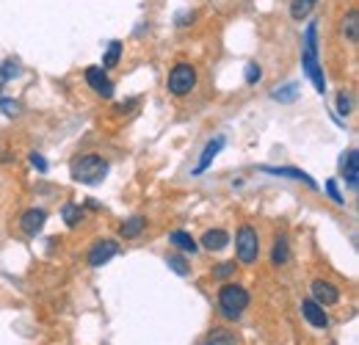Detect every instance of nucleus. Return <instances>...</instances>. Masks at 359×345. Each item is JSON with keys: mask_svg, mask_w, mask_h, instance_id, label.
<instances>
[{"mask_svg": "<svg viewBox=\"0 0 359 345\" xmlns=\"http://www.w3.org/2000/svg\"><path fill=\"white\" fill-rule=\"evenodd\" d=\"M166 265H169L175 273H180V276H188V273H191L188 262H185L182 257H177V255H169V257H166Z\"/></svg>", "mask_w": 359, "mask_h": 345, "instance_id": "nucleus-24", "label": "nucleus"}, {"mask_svg": "<svg viewBox=\"0 0 359 345\" xmlns=\"http://www.w3.org/2000/svg\"><path fill=\"white\" fill-rule=\"evenodd\" d=\"M271 97H273L276 102H293V100L299 97V83H285L282 88L271 91Z\"/></svg>", "mask_w": 359, "mask_h": 345, "instance_id": "nucleus-20", "label": "nucleus"}, {"mask_svg": "<svg viewBox=\"0 0 359 345\" xmlns=\"http://www.w3.org/2000/svg\"><path fill=\"white\" fill-rule=\"evenodd\" d=\"M6 81H8V78H6V69H3V64H0V86H3Z\"/></svg>", "mask_w": 359, "mask_h": 345, "instance_id": "nucleus-32", "label": "nucleus"}, {"mask_svg": "<svg viewBox=\"0 0 359 345\" xmlns=\"http://www.w3.org/2000/svg\"><path fill=\"white\" fill-rule=\"evenodd\" d=\"M31 166L39 169V172H47V161L39 155V152H31Z\"/></svg>", "mask_w": 359, "mask_h": 345, "instance_id": "nucleus-30", "label": "nucleus"}, {"mask_svg": "<svg viewBox=\"0 0 359 345\" xmlns=\"http://www.w3.org/2000/svg\"><path fill=\"white\" fill-rule=\"evenodd\" d=\"M229 273H235V262H222V265L213 268V276L216 279H226Z\"/></svg>", "mask_w": 359, "mask_h": 345, "instance_id": "nucleus-27", "label": "nucleus"}, {"mask_svg": "<svg viewBox=\"0 0 359 345\" xmlns=\"http://www.w3.org/2000/svg\"><path fill=\"white\" fill-rule=\"evenodd\" d=\"M0 111H3L6 116H17V114H20V105H17L14 100H3V97H0Z\"/></svg>", "mask_w": 359, "mask_h": 345, "instance_id": "nucleus-29", "label": "nucleus"}, {"mask_svg": "<svg viewBox=\"0 0 359 345\" xmlns=\"http://www.w3.org/2000/svg\"><path fill=\"white\" fill-rule=\"evenodd\" d=\"M235 255H238V259H241L243 265L257 262V257H260V235H257L255 226L243 224V226L238 229V235H235Z\"/></svg>", "mask_w": 359, "mask_h": 345, "instance_id": "nucleus-4", "label": "nucleus"}, {"mask_svg": "<svg viewBox=\"0 0 359 345\" xmlns=\"http://www.w3.org/2000/svg\"><path fill=\"white\" fill-rule=\"evenodd\" d=\"M81 218H83V213H81L78 205H67V208H64V221H67V226H78Z\"/></svg>", "mask_w": 359, "mask_h": 345, "instance_id": "nucleus-26", "label": "nucleus"}, {"mask_svg": "<svg viewBox=\"0 0 359 345\" xmlns=\"http://www.w3.org/2000/svg\"><path fill=\"white\" fill-rule=\"evenodd\" d=\"M249 302L252 299H249V290L243 285L226 282V285H222V290H219V309H222V315L229 318V320H238L246 312Z\"/></svg>", "mask_w": 359, "mask_h": 345, "instance_id": "nucleus-2", "label": "nucleus"}, {"mask_svg": "<svg viewBox=\"0 0 359 345\" xmlns=\"http://www.w3.org/2000/svg\"><path fill=\"white\" fill-rule=\"evenodd\" d=\"M69 174H72V180H75V182L97 185V182H102V180H105V174H108V163H105L100 155H81V158H75V161H72Z\"/></svg>", "mask_w": 359, "mask_h": 345, "instance_id": "nucleus-3", "label": "nucleus"}, {"mask_svg": "<svg viewBox=\"0 0 359 345\" xmlns=\"http://www.w3.org/2000/svg\"><path fill=\"white\" fill-rule=\"evenodd\" d=\"M202 345H210V343H202Z\"/></svg>", "mask_w": 359, "mask_h": 345, "instance_id": "nucleus-33", "label": "nucleus"}, {"mask_svg": "<svg viewBox=\"0 0 359 345\" xmlns=\"http://www.w3.org/2000/svg\"><path fill=\"white\" fill-rule=\"evenodd\" d=\"M359 14H357V8H351L346 17H343V34H348V39L357 44L359 42Z\"/></svg>", "mask_w": 359, "mask_h": 345, "instance_id": "nucleus-18", "label": "nucleus"}, {"mask_svg": "<svg viewBox=\"0 0 359 345\" xmlns=\"http://www.w3.org/2000/svg\"><path fill=\"white\" fill-rule=\"evenodd\" d=\"M166 88H169V94H175V97H185V94H191V91L196 88V67H194V64H188V61L175 64V69L169 72Z\"/></svg>", "mask_w": 359, "mask_h": 345, "instance_id": "nucleus-5", "label": "nucleus"}, {"mask_svg": "<svg viewBox=\"0 0 359 345\" xmlns=\"http://www.w3.org/2000/svg\"><path fill=\"white\" fill-rule=\"evenodd\" d=\"M287 259H290V246H287V238H276L273 252H271V262H273V265H285Z\"/></svg>", "mask_w": 359, "mask_h": 345, "instance_id": "nucleus-19", "label": "nucleus"}, {"mask_svg": "<svg viewBox=\"0 0 359 345\" xmlns=\"http://www.w3.org/2000/svg\"><path fill=\"white\" fill-rule=\"evenodd\" d=\"M326 194L332 196V202H334V205H343V202H346V199H343V194L337 191V182H334V180H329V182H326Z\"/></svg>", "mask_w": 359, "mask_h": 345, "instance_id": "nucleus-28", "label": "nucleus"}, {"mask_svg": "<svg viewBox=\"0 0 359 345\" xmlns=\"http://www.w3.org/2000/svg\"><path fill=\"white\" fill-rule=\"evenodd\" d=\"M210 345H238V337L232 334V332H226V329H216L213 334H210Z\"/></svg>", "mask_w": 359, "mask_h": 345, "instance_id": "nucleus-22", "label": "nucleus"}, {"mask_svg": "<svg viewBox=\"0 0 359 345\" xmlns=\"http://www.w3.org/2000/svg\"><path fill=\"white\" fill-rule=\"evenodd\" d=\"M315 6H318V0H290V17L302 22V20L310 17V11H313Z\"/></svg>", "mask_w": 359, "mask_h": 345, "instance_id": "nucleus-17", "label": "nucleus"}, {"mask_svg": "<svg viewBox=\"0 0 359 345\" xmlns=\"http://www.w3.org/2000/svg\"><path fill=\"white\" fill-rule=\"evenodd\" d=\"M243 78H246V83H249V86L260 83V78H263V69H260V64H257V61H249V64H246V72H243Z\"/></svg>", "mask_w": 359, "mask_h": 345, "instance_id": "nucleus-23", "label": "nucleus"}, {"mask_svg": "<svg viewBox=\"0 0 359 345\" xmlns=\"http://www.w3.org/2000/svg\"><path fill=\"white\" fill-rule=\"evenodd\" d=\"M302 315L307 318V323H310V326H315V329H326V326H329V315H326V306L315 304L313 299L302 302Z\"/></svg>", "mask_w": 359, "mask_h": 345, "instance_id": "nucleus-10", "label": "nucleus"}, {"mask_svg": "<svg viewBox=\"0 0 359 345\" xmlns=\"http://www.w3.org/2000/svg\"><path fill=\"white\" fill-rule=\"evenodd\" d=\"M351 111H354V100H351L346 91H340V94H337V114H340V116H348Z\"/></svg>", "mask_w": 359, "mask_h": 345, "instance_id": "nucleus-25", "label": "nucleus"}, {"mask_svg": "<svg viewBox=\"0 0 359 345\" xmlns=\"http://www.w3.org/2000/svg\"><path fill=\"white\" fill-rule=\"evenodd\" d=\"M260 172L276 174V177H287V180H302V182H307L313 191L318 188V182H315L310 174L302 172V169H293V166H260Z\"/></svg>", "mask_w": 359, "mask_h": 345, "instance_id": "nucleus-12", "label": "nucleus"}, {"mask_svg": "<svg viewBox=\"0 0 359 345\" xmlns=\"http://www.w3.org/2000/svg\"><path fill=\"white\" fill-rule=\"evenodd\" d=\"M86 83L94 88V94H100V97H114V83H111V78L105 75V69L102 67H89L86 69Z\"/></svg>", "mask_w": 359, "mask_h": 345, "instance_id": "nucleus-7", "label": "nucleus"}, {"mask_svg": "<svg viewBox=\"0 0 359 345\" xmlns=\"http://www.w3.org/2000/svg\"><path fill=\"white\" fill-rule=\"evenodd\" d=\"M199 243H202L208 252H222V249L229 246V235H226L224 229H208Z\"/></svg>", "mask_w": 359, "mask_h": 345, "instance_id": "nucleus-14", "label": "nucleus"}, {"mask_svg": "<svg viewBox=\"0 0 359 345\" xmlns=\"http://www.w3.org/2000/svg\"><path fill=\"white\" fill-rule=\"evenodd\" d=\"M302 67L307 72V78L313 81L318 94H326V78H323V67L318 61V25L310 22L307 34H304V47H302Z\"/></svg>", "mask_w": 359, "mask_h": 345, "instance_id": "nucleus-1", "label": "nucleus"}, {"mask_svg": "<svg viewBox=\"0 0 359 345\" xmlns=\"http://www.w3.org/2000/svg\"><path fill=\"white\" fill-rule=\"evenodd\" d=\"M119 55H122V42L108 44V50H105V55H102V69L116 67V64H119Z\"/></svg>", "mask_w": 359, "mask_h": 345, "instance_id": "nucleus-21", "label": "nucleus"}, {"mask_svg": "<svg viewBox=\"0 0 359 345\" xmlns=\"http://www.w3.org/2000/svg\"><path fill=\"white\" fill-rule=\"evenodd\" d=\"M45 221H47L45 210H39V208H31V210H25V213H22V218H20V226H22V232H25V235L36 238V235L45 229Z\"/></svg>", "mask_w": 359, "mask_h": 345, "instance_id": "nucleus-9", "label": "nucleus"}, {"mask_svg": "<svg viewBox=\"0 0 359 345\" xmlns=\"http://www.w3.org/2000/svg\"><path fill=\"white\" fill-rule=\"evenodd\" d=\"M222 149H224V135H216L213 141H208V147L202 149V158H199V163H196L194 174L208 172V169H210V163H213V158H216Z\"/></svg>", "mask_w": 359, "mask_h": 345, "instance_id": "nucleus-11", "label": "nucleus"}, {"mask_svg": "<svg viewBox=\"0 0 359 345\" xmlns=\"http://www.w3.org/2000/svg\"><path fill=\"white\" fill-rule=\"evenodd\" d=\"M310 293H313V302L320 304V306H334L340 302V290L326 279H315L310 285Z\"/></svg>", "mask_w": 359, "mask_h": 345, "instance_id": "nucleus-6", "label": "nucleus"}, {"mask_svg": "<svg viewBox=\"0 0 359 345\" xmlns=\"http://www.w3.org/2000/svg\"><path fill=\"white\" fill-rule=\"evenodd\" d=\"M116 255H119V243L116 241H97L94 249L89 252V265L91 268H100V265H105L108 259H114Z\"/></svg>", "mask_w": 359, "mask_h": 345, "instance_id": "nucleus-8", "label": "nucleus"}, {"mask_svg": "<svg viewBox=\"0 0 359 345\" xmlns=\"http://www.w3.org/2000/svg\"><path fill=\"white\" fill-rule=\"evenodd\" d=\"M343 177H346V182H348V188L357 191V185H359V152L357 149H348V152H346V158H343Z\"/></svg>", "mask_w": 359, "mask_h": 345, "instance_id": "nucleus-13", "label": "nucleus"}, {"mask_svg": "<svg viewBox=\"0 0 359 345\" xmlns=\"http://www.w3.org/2000/svg\"><path fill=\"white\" fill-rule=\"evenodd\" d=\"M3 69H6V78L11 81V78H17L20 75V67L14 64V61H8V64H3Z\"/></svg>", "mask_w": 359, "mask_h": 345, "instance_id": "nucleus-31", "label": "nucleus"}, {"mask_svg": "<svg viewBox=\"0 0 359 345\" xmlns=\"http://www.w3.org/2000/svg\"><path fill=\"white\" fill-rule=\"evenodd\" d=\"M169 243H175L180 252H185V255H194V252L199 249V243H196L188 232H182V229H175V232L169 235Z\"/></svg>", "mask_w": 359, "mask_h": 345, "instance_id": "nucleus-15", "label": "nucleus"}, {"mask_svg": "<svg viewBox=\"0 0 359 345\" xmlns=\"http://www.w3.org/2000/svg\"><path fill=\"white\" fill-rule=\"evenodd\" d=\"M144 226H147V221L141 216H133V218H128L122 226H119V235L125 238V241H133V238H138L141 232H144Z\"/></svg>", "mask_w": 359, "mask_h": 345, "instance_id": "nucleus-16", "label": "nucleus"}]
</instances>
